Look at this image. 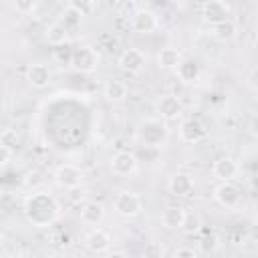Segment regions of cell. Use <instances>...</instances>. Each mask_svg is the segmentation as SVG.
Listing matches in <instances>:
<instances>
[{
  "label": "cell",
  "instance_id": "cell-11",
  "mask_svg": "<svg viewBox=\"0 0 258 258\" xmlns=\"http://www.w3.org/2000/svg\"><path fill=\"white\" fill-rule=\"evenodd\" d=\"M155 109L157 113L161 115L163 121H177L183 113V105L179 103V99L175 95H163L157 99L155 103Z\"/></svg>",
  "mask_w": 258,
  "mask_h": 258
},
{
  "label": "cell",
  "instance_id": "cell-28",
  "mask_svg": "<svg viewBox=\"0 0 258 258\" xmlns=\"http://www.w3.org/2000/svg\"><path fill=\"white\" fill-rule=\"evenodd\" d=\"M69 6H73L81 16H89L97 8V2H93V0H81V2L79 0H71Z\"/></svg>",
  "mask_w": 258,
  "mask_h": 258
},
{
  "label": "cell",
  "instance_id": "cell-14",
  "mask_svg": "<svg viewBox=\"0 0 258 258\" xmlns=\"http://www.w3.org/2000/svg\"><path fill=\"white\" fill-rule=\"evenodd\" d=\"M185 218H187L185 208L179 204H173L161 212V226L167 230H181L185 226Z\"/></svg>",
  "mask_w": 258,
  "mask_h": 258
},
{
  "label": "cell",
  "instance_id": "cell-9",
  "mask_svg": "<svg viewBox=\"0 0 258 258\" xmlns=\"http://www.w3.org/2000/svg\"><path fill=\"white\" fill-rule=\"evenodd\" d=\"M137 165H139V161H137V157L131 151H117L111 157V169L119 177L133 175L137 171Z\"/></svg>",
  "mask_w": 258,
  "mask_h": 258
},
{
  "label": "cell",
  "instance_id": "cell-2",
  "mask_svg": "<svg viewBox=\"0 0 258 258\" xmlns=\"http://www.w3.org/2000/svg\"><path fill=\"white\" fill-rule=\"evenodd\" d=\"M137 139L145 147H163L169 139L167 123L161 119H145L137 125Z\"/></svg>",
  "mask_w": 258,
  "mask_h": 258
},
{
  "label": "cell",
  "instance_id": "cell-20",
  "mask_svg": "<svg viewBox=\"0 0 258 258\" xmlns=\"http://www.w3.org/2000/svg\"><path fill=\"white\" fill-rule=\"evenodd\" d=\"M127 91H129V89H127L125 81H121V79H111V81H107V85H105V89H103L107 101H111V103H121V101H125Z\"/></svg>",
  "mask_w": 258,
  "mask_h": 258
},
{
  "label": "cell",
  "instance_id": "cell-21",
  "mask_svg": "<svg viewBox=\"0 0 258 258\" xmlns=\"http://www.w3.org/2000/svg\"><path fill=\"white\" fill-rule=\"evenodd\" d=\"M179 62H181V52L173 46H165L157 52V64L161 69H177Z\"/></svg>",
  "mask_w": 258,
  "mask_h": 258
},
{
  "label": "cell",
  "instance_id": "cell-29",
  "mask_svg": "<svg viewBox=\"0 0 258 258\" xmlns=\"http://www.w3.org/2000/svg\"><path fill=\"white\" fill-rule=\"evenodd\" d=\"M12 6H14L16 12H20V14H28V12H32V10L36 8V2H32V0H18V2H14Z\"/></svg>",
  "mask_w": 258,
  "mask_h": 258
},
{
  "label": "cell",
  "instance_id": "cell-7",
  "mask_svg": "<svg viewBox=\"0 0 258 258\" xmlns=\"http://www.w3.org/2000/svg\"><path fill=\"white\" fill-rule=\"evenodd\" d=\"M54 181L64 189H77L83 183V171L73 163H62L54 169Z\"/></svg>",
  "mask_w": 258,
  "mask_h": 258
},
{
  "label": "cell",
  "instance_id": "cell-5",
  "mask_svg": "<svg viewBox=\"0 0 258 258\" xmlns=\"http://www.w3.org/2000/svg\"><path fill=\"white\" fill-rule=\"evenodd\" d=\"M131 28L141 34H149L159 28V18L151 8H135L131 14Z\"/></svg>",
  "mask_w": 258,
  "mask_h": 258
},
{
  "label": "cell",
  "instance_id": "cell-31",
  "mask_svg": "<svg viewBox=\"0 0 258 258\" xmlns=\"http://www.w3.org/2000/svg\"><path fill=\"white\" fill-rule=\"evenodd\" d=\"M10 157H12V151L6 149L4 145H0V165H6L10 161Z\"/></svg>",
  "mask_w": 258,
  "mask_h": 258
},
{
  "label": "cell",
  "instance_id": "cell-19",
  "mask_svg": "<svg viewBox=\"0 0 258 258\" xmlns=\"http://www.w3.org/2000/svg\"><path fill=\"white\" fill-rule=\"evenodd\" d=\"M105 220V208L99 202H87L81 208V222L89 226H99Z\"/></svg>",
  "mask_w": 258,
  "mask_h": 258
},
{
  "label": "cell",
  "instance_id": "cell-3",
  "mask_svg": "<svg viewBox=\"0 0 258 258\" xmlns=\"http://www.w3.org/2000/svg\"><path fill=\"white\" fill-rule=\"evenodd\" d=\"M113 210L121 218H135L141 212V200L131 189H121L113 200Z\"/></svg>",
  "mask_w": 258,
  "mask_h": 258
},
{
  "label": "cell",
  "instance_id": "cell-13",
  "mask_svg": "<svg viewBox=\"0 0 258 258\" xmlns=\"http://www.w3.org/2000/svg\"><path fill=\"white\" fill-rule=\"evenodd\" d=\"M167 189L175 198H189L194 194V177L189 173H185V171H177V173H173L169 177Z\"/></svg>",
  "mask_w": 258,
  "mask_h": 258
},
{
  "label": "cell",
  "instance_id": "cell-6",
  "mask_svg": "<svg viewBox=\"0 0 258 258\" xmlns=\"http://www.w3.org/2000/svg\"><path fill=\"white\" fill-rule=\"evenodd\" d=\"M99 64V54L93 46H79L73 50V60H71V67L75 71H81V73H93Z\"/></svg>",
  "mask_w": 258,
  "mask_h": 258
},
{
  "label": "cell",
  "instance_id": "cell-27",
  "mask_svg": "<svg viewBox=\"0 0 258 258\" xmlns=\"http://www.w3.org/2000/svg\"><path fill=\"white\" fill-rule=\"evenodd\" d=\"M141 258H165V248L161 242L157 240H151L143 246V252H141Z\"/></svg>",
  "mask_w": 258,
  "mask_h": 258
},
{
  "label": "cell",
  "instance_id": "cell-24",
  "mask_svg": "<svg viewBox=\"0 0 258 258\" xmlns=\"http://www.w3.org/2000/svg\"><path fill=\"white\" fill-rule=\"evenodd\" d=\"M44 36H46L48 44H52V46H60V44H67V42H69V32H67L58 22L50 24V26L46 28Z\"/></svg>",
  "mask_w": 258,
  "mask_h": 258
},
{
  "label": "cell",
  "instance_id": "cell-12",
  "mask_svg": "<svg viewBox=\"0 0 258 258\" xmlns=\"http://www.w3.org/2000/svg\"><path fill=\"white\" fill-rule=\"evenodd\" d=\"M228 14H230V4L224 0H210L202 4V16L206 22H210V26L228 20Z\"/></svg>",
  "mask_w": 258,
  "mask_h": 258
},
{
  "label": "cell",
  "instance_id": "cell-32",
  "mask_svg": "<svg viewBox=\"0 0 258 258\" xmlns=\"http://www.w3.org/2000/svg\"><path fill=\"white\" fill-rule=\"evenodd\" d=\"M107 258H129L125 252H119V250H115V252H109L107 254Z\"/></svg>",
  "mask_w": 258,
  "mask_h": 258
},
{
  "label": "cell",
  "instance_id": "cell-4",
  "mask_svg": "<svg viewBox=\"0 0 258 258\" xmlns=\"http://www.w3.org/2000/svg\"><path fill=\"white\" fill-rule=\"evenodd\" d=\"M214 200L226 210H236L242 202V191L234 181H220L214 187Z\"/></svg>",
  "mask_w": 258,
  "mask_h": 258
},
{
  "label": "cell",
  "instance_id": "cell-16",
  "mask_svg": "<svg viewBox=\"0 0 258 258\" xmlns=\"http://www.w3.org/2000/svg\"><path fill=\"white\" fill-rule=\"evenodd\" d=\"M212 171H214V175H216L218 179H222V181H232V179L238 175L240 167H238V163H236L234 157L224 155V157H218V159L214 161Z\"/></svg>",
  "mask_w": 258,
  "mask_h": 258
},
{
  "label": "cell",
  "instance_id": "cell-15",
  "mask_svg": "<svg viewBox=\"0 0 258 258\" xmlns=\"http://www.w3.org/2000/svg\"><path fill=\"white\" fill-rule=\"evenodd\" d=\"M85 246H87V250H91L93 254H103V252H107V250L111 248V236H109V232H105L103 228H95V230H91V232L87 234Z\"/></svg>",
  "mask_w": 258,
  "mask_h": 258
},
{
  "label": "cell",
  "instance_id": "cell-22",
  "mask_svg": "<svg viewBox=\"0 0 258 258\" xmlns=\"http://www.w3.org/2000/svg\"><path fill=\"white\" fill-rule=\"evenodd\" d=\"M81 22H83V16L73 8V6H64V10L60 12V20H58V24L71 34L73 30H77L79 26H81Z\"/></svg>",
  "mask_w": 258,
  "mask_h": 258
},
{
  "label": "cell",
  "instance_id": "cell-17",
  "mask_svg": "<svg viewBox=\"0 0 258 258\" xmlns=\"http://www.w3.org/2000/svg\"><path fill=\"white\" fill-rule=\"evenodd\" d=\"M50 77H52V73H50L48 64H42V62L30 64L28 71H26V81H28L34 89H44V87H48Z\"/></svg>",
  "mask_w": 258,
  "mask_h": 258
},
{
  "label": "cell",
  "instance_id": "cell-8",
  "mask_svg": "<svg viewBox=\"0 0 258 258\" xmlns=\"http://www.w3.org/2000/svg\"><path fill=\"white\" fill-rule=\"evenodd\" d=\"M206 137H208V129L200 119L191 117V119H183L179 123V139L181 141L194 145V143H200Z\"/></svg>",
  "mask_w": 258,
  "mask_h": 258
},
{
  "label": "cell",
  "instance_id": "cell-26",
  "mask_svg": "<svg viewBox=\"0 0 258 258\" xmlns=\"http://www.w3.org/2000/svg\"><path fill=\"white\" fill-rule=\"evenodd\" d=\"M0 145H4L6 149L14 151V149L20 145V135H18V131H16V129H4V131L0 133Z\"/></svg>",
  "mask_w": 258,
  "mask_h": 258
},
{
  "label": "cell",
  "instance_id": "cell-25",
  "mask_svg": "<svg viewBox=\"0 0 258 258\" xmlns=\"http://www.w3.org/2000/svg\"><path fill=\"white\" fill-rule=\"evenodd\" d=\"M73 46L67 42V44H60V46H54L52 48V58L58 62V64H71L73 60Z\"/></svg>",
  "mask_w": 258,
  "mask_h": 258
},
{
  "label": "cell",
  "instance_id": "cell-1",
  "mask_svg": "<svg viewBox=\"0 0 258 258\" xmlns=\"http://www.w3.org/2000/svg\"><path fill=\"white\" fill-rule=\"evenodd\" d=\"M24 214L32 226L48 228L50 224L56 222L60 208H58V202L48 191H34L24 202Z\"/></svg>",
  "mask_w": 258,
  "mask_h": 258
},
{
  "label": "cell",
  "instance_id": "cell-18",
  "mask_svg": "<svg viewBox=\"0 0 258 258\" xmlns=\"http://www.w3.org/2000/svg\"><path fill=\"white\" fill-rule=\"evenodd\" d=\"M200 62L196 60V58H181V62L177 64V69H175V75H177V79L181 81V83H196L198 79H200Z\"/></svg>",
  "mask_w": 258,
  "mask_h": 258
},
{
  "label": "cell",
  "instance_id": "cell-10",
  "mask_svg": "<svg viewBox=\"0 0 258 258\" xmlns=\"http://www.w3.org/2000/svg\"><path fill=\"white\" fill-rule=\"evenodd\" d=\"M145 64H147V56H145V52L139 50V48H127V50H123L121 56H119V67H121L125 73H131V75L141 73V71L145 69Z\"/></svg>",
  "mask_w": 258,
  "mask_h": 258
},
{
  "label": "cell",
  "instance_id": "cell-23",
  "mask_svg": "<svg viewBox=\"0 0 258 258\" xmlns=\"http://www.w3.org/2000/svg\"><path fill=\"white\" fill-rule=\"evenodd\" d=\"M238 32V26L234 20H222L218 24H212V36L218 38V40H232Z\"/></svg>",
  "mask_w": 258,
  "mask_h": 258
},
{
  "label": "cell",
  "instance_id": "cell-30",
  "mask_svg": "<svg viewBox=\"0 0 258 258\" xmlns=\"http://www.w3.org/2000/svg\"><path fill=\"white\" fill-rule=\"evenodd\" d=\"M173 258H198V254L191 248H177L173 252Z\"/></svg>",
  "mask_w": 258,
  "mask_h": 258
},
{
  "label": "cell",
  "instance_id": "cell-33",
  "mask_svg": "<svg viewBox=\"0 0 258 258\" xmlns=\"http://www.w3.org/2000/svg\"><path fill=\"white\" fill-rule=\"evenodd\" d=\"M2 242H4V234L0 232V246H2Z\"/></svg>",
  "mask_w": 258,
  "mask_h": 258
}]
</instances>
